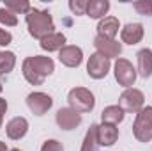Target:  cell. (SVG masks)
Masks as SVG:
<instances>
[{"label":"cell","instance_id":"obj_4","mask_svg":"<svg viewBox=\"0 0 152 151\" xmlns=\"http://www.w3.org/2000/svg\"><path fill=\"white\" fill-rule=\"evenodd\" d=\"M133 135L138 142L152 141V107H143L133 123Z\"/></svg>","mask_w":152,"mask_h":151},{"label":"cell","instance_id":"obj_29","mask_svg":"<svg viewBox=\"0 0 152 151\" xmlns=\"http://www.w3.org/2000/svg\"><path fill=\"white\" fill-rule=\"evenodd\" d=\"M0 151H9L7 150V144H5L4 141H0Z\"/></svg>","mask_w":152,"mask_h":151},{"label":"cell","instance_id":"obj_20","mask_svg":"<svg viewBox=\"0 0 152 151\" xmlns=\"http://www.w3.org/2000/svg\"><path fill=\"white\" fill-rule=\"evenodd\" d=\"M80 151H99L97 144V124H90V128L87 130V135L83 139L81 150Z\"/></svg>","mask_w":152,"mask_h":151},{"label":"cell","instance_id":"obj_8","mask_svg":"<svg viewBox=\"0 0 152 151\" xmlns=\"http://www.w3.org/2000/svg\"><path fill=\"white\" fill-rule=\"evenodd\" d=\"M27 105H28V109H30L32 114L42 115V114H46L50 109H51L53 100H51L50 94L37 91V93H30V94L27 96Z\"/></svg>","mask_w":152,"mask_h":151},{"label":"cell","instance_id":"obj_22","mask_svg":"<svg viewBox=\"0 0 152 151\" xmlns=\"http://www.w3.org/2000/svg\"><path fill=\"white\" fill-rule=\"evenodd\" d=\"M5 9L12 11L14 14H27L32 9V5L27 0H7L5 2Z\"/></svg>","mask_w":152,"mask_h":151},{"label":"cell","instance_id":"obj_27","mask_svg":"<svg viewBox=\"0 0 152 151\" xmlns=\"http://www.w3.org/2000/svg\"><path fill=\"white\" fill-rule=\"evenodd\" d=\"M12 41V34L5 29H0V46H7Z\"/></svg>","mask_w":152,"mask_h":151},{"label":"cell","instance_id":"obj_7","mask_svg":"<svg viewBox=\"0 0 152 151\" xmlns=\"http://www.w3.org/2000/svg\"><path fill=\"white\" fill-rule=\"evenodd\" d=\"M110 66H112L110 59H106L104 55H101V53L96 52V53L90 55V59L87 62V73L94 80H101V78H104V76L108 75Z\"/></svg>","mask_w":152,"mask_h":151},{"label":"cell","instance_id":"obj_10","mask_svg":"<svg viewBox=\"0 0 152 151\" xmlns=\"http://www.w3.org/2000/svg\"><path fill=\"white\" fill-rule=\"evenodd\" d=\"M57 124L62 128V130H75L80 126V123H81V115L73 110L71 107H62V109H58V112H57Z\"/></svg>","mask_w":152,"mask_h":151},{"label":"cell","instance_id":"obj_11","mask_svg":"<svg viewBox=\"0 0 152 151\" xmlns=\"http://www.w3.org/2000/svg\"><path fill=\"white\" fill-rule=\"evenodd\" d=\"M58 61H60L66 68H78V66L83 62V52H81L80 46H75V44L64 46V48L58 52Z\"/></svg>","mask_w":152,"mask_h":151},{"label":"cell","instance_id":"obj_2","mask_svg":"<svg viewBox=\"0 0 152 151\" xmlns=\"http://www.w3.org/2000/svg\"><path fill=\"white\" fill-rule=\"evenodd\" d=\"M25 21H27V27H28V34L34 39L41 41L46 36L55 32V23H53V18L48 11H41V9L32 7L25 14Z\"/></svg>","mask_w":152,"mask_h":151},{"label":"cell","instance_id":"obj_12","mask_svg":"<svg viewBox=\"0 0 152 151\" xmlns=\"http://www.w3.org/2000/svg\"><path fill=\"white\" fill-rule=\"evenodd\" d=\"M27 132H28V121H27L25 117H21V115L12 117V119L5 124V133H7V137H9L11 141H20V139H23V137L27 135Z\"/></svg>","mask_w":152,"mask_h":151},{"label":"cell","instance_id":"obj_9","mask_svg":"<svg viewBox=\"0 0 152 151\" xmlns=\"http://www.w3.org/2000/svg\"><path fill=\"white\" fill-rule=\"evenodd\" d=\"M94 46L97 50V53L104 55L106 59H118V55L122 53V43L115 41V39H106L101 36L94 38Z\"/></svg>","mask_w":152,"mask_h":151},{"label":"cell","instance_id":"obj_15","mask_svg":"<svg viewBox=\"0 0 152 151\" xmlns=\"http://www.w3.org/2000/svg\"><path fill=\"white\" fill-rule=\"evenodd\" d=\"M120 38H122V43H126V44L140 43L143 39V25L142 23H127L120 30Z\"/></svg>","mask_w":152,"mask_h":151},{"label":"cell","instance_id":"obj_23","mask_svg":"<svg viewBox=\"0 0 152 151\" xmlns=\"http://www.w3.org/2000/svg\"><path fill=\"white\" fill-rule=\"evenodd\" d=\"M0 23L5 27H14V25H18V16L9 9L0 7Z\"/></svg>","mask_w":152,"mask_h":151},{"label":"cell","instance_id":"obj_25","mask_svg":"<svg viewBox=\"0 0 152 151\" xmlns=\"http://www.w3.org/2000/svg\"><path fill=\"white\" fill-rule=\"evenodd\" d=\"M87 4H88V0H71L69 2V9L73 11V14L81 16V14L87 13Z\"/></svg>","mask_w":152,"mask_h":151},{"label":"cell","instance_id":"obj_19","mask_svg":"<svg viewBox=\"0 0 152 151\" xmlns=\"http://www.w3.org/2000/svg\"><path fill=\"white\" fill-rule=\"evenodd\" d=\"M101 121L106 123V124L117 126L118 123L124 121V110H122L118 105H110V107L103 109V112H101Z\"/></svg>","mask_w":152,"mask_h":151},{"label":"cell","instance_id":"obj_13","mask_svg":"<svg viewBox=\"0 0 152 151\" xmlns=\"http://www.w3.org/2000/svg\"><path fill=\"white\" fill-rule=\"evenodd\" d=\"M118 139V128L113 124H97V144L99 146H113Z\"/></svg>","mask_w":152,"mask_h":151},{"label":"cell","instance_id":"obj_18","mask_svg":"<svg viewBox=\"0 0 152 151\" xmlns=\"http://www.w3.org/2000/svg\"><path fill=\"white\" fill-rule=\"evenodd\" d=\"M66 46V36L60 32H53L50 36H46L44 39H41V48L46 52H60Z\"/></svg>","mask_w":152,"mask_h":151},{"label":"cell","instance_id":"obj_24","mask_svg":"<svg viewBox=\"0 0 152 151\" xmlns=\"http://www.w3.org/2000/svg\"><path fill=\"white\" fill-rule=\"evenodd\" d=\"M134 11L143 16H152V0H138L133 4Z\"/></svg>","mask_w":152,"mask_h":151},{"label":"cell","instance_id":"obj_21","mask_svg":"<svg viewBox=\"0 0 152 151\" xmlns=\"http://www.w3.org/2000/svg\"><path fill=\"white\" fill-rule=\"evenodd\" d=\"M16 66V55L12 52H0V75H7Z\"/></svg>","mask_w":152,"mask_h":151},{"label":"cell","instance_id":"obj_16","mask_svg":"<svg viewBox=\"0 0 152 151\" xmlns=\"http://www.w3.org/2000/svg\"><path fill=\"white\" fill-rule=\"evenodd\" d=\"M136 61H138L136 73L142 76V78L152 76V50L151 48H142L136 53Z\"/></svg>","mask_w":152,"mask_h":151},{"label":"cell","instance_id":"obj_26","mask_svg":"<svg viewBox=\"0 0 152 151\" xmlns=\"http://www.w3.org/2000/svg\"><path fill=\"white\" fill-rule=\"evenodd\" d=\"M41 151H64V146H62L58 141L50 139V141H46V142L41 146Z\"/></svg>","mask_w":152,"mask_h":151},{"label":"cell","instance_id":"obj_1","mask_svg":"<svg viewBox=\"0 0 152 151\" xmlns=\"http://www.w3.org/2000/svg\"><path fill=\"white\" fill-rule=\"evenodd\" d=\"M21 71H23V76L28 84L42 85L46 76H50L55 71V62H53V59L44 57V55H32V57H27L23 61Z\"/></svg>","mask_w":152,"mask_h":151},{"label":"cell","instance_id":"obj_5","mask_svg":"<svg viewBox=\"0 0 152 151\" xmlns=\"http://www.w3.org/2000/svg\"><path fill=\"white\" fill-rule=\"evenodd\" d=\"M143 101H145V96L140 89H134V87H129L126 89L120 98H118V107L124 110V112H133L138 114L143 109Z\"/></svg>","mask_w":152,"mask_h":151},{"label":"cell","instance_id":"obj_31","mask_svg":"<svg viewBox=\"0 0 152 151\" xmlns=\"http://www.w3.org/2000/svg\"><path fill=\"white\" fill-rule=\"evenodd\" d=\"M2 89H4V87H2V82H0V93H2Z\"/></svg>","mask_w":152,"mask_h":151},{"label":"cell","instance_id":"obj_14","mask_svg":"<svg viewBox=\"0 0 152 151\" xmlns=\"http://www.w3.org/2000/svg\"><path fill=\"white\" fill-rule=\"evenodd\" d=\"M118 29H120V23L115 16H104L97 23V36L106 39H115V36L118 34Z\"/></svg>","mask_w":152,"mask_h":151},{"label":"cell","instance_id":"obj_28","mask_svg":"<svg viewBox=\"0 0 152 151\" xmlns=\"http://www.w3.org/2000/svg\"><path fill=\"white\" fill-rule=\"evenodd\" d=\"M5 112H7V101L4 98H0V117H4Z\"/></svg>","mask_w":152,"mask_h":151},{"label":"cell","instance_id":"obj_6","mask_svg":"<svg viewBox=\"0 0 152 151\" xmlns=\"http://www.w3.org/2000/svg\"><path fill=\"white\" fill-rule=\"evenodd\" d=\"M113 73H115V80L118 82V85H122L126 89L133 87L134 82H136V76H138L136 70L133 68V64L127 59H117V62L113 66Z\"/></svg>","mask_w":152,"mask_h":151},{"label":"cell","instance_id":"obj_32","mask_svg":"<svg viewBox=\"0 0 152 151\" xmlns=\"http://www.w3.org/2000/svg\"><path fill=\"white\" fill-rule=\"evenodd\" d=\"M0 128H2V117H0Z\"/></svg>","mask_w":152,"mask_h":151},{"label":"cell","instance_id":"obj_3","mask_svg":"<svg viewBox=\"0 0 152 151\" xmlns=\"http://www.w3.org/2000/svg\"><path fill=\"white\" fill-rule=\"evenodd\" d=\"M67 101H69V107L73 110H76L78 114L90 112L96 107L94 94L88 89H85V87H75V89H71L69 94H67Z\"/></svg>","mask_w":152,"mask_h":151},{"label":"cell","instance_id":"obj_17","mask_svg":"<svg viewBox=\"0 0 152 151\" xmlns=\"http://www.w3.org/2000/svg\"><path fill=\"white\" fill-rule=\"evenodd\" d=\"M110 11V2L108 0H90L87 4V16L92 20H103L104 14Z\"/></svg>","mask_w":152,"mask_h":151},{"label":"cell","instance_id":"obj_30","mask_svg":"<svg viewBox=\"0 0 152 151\" xmlns=\"http://www.w3.org/2000/svg\"><path fill=\"white\" fill-rule=\"evenodd\" d=\"M11 151H21V150H18V148H14V150H11Z\"/></svg>","mask_w":152,"mask_h":151}]
</instances>
